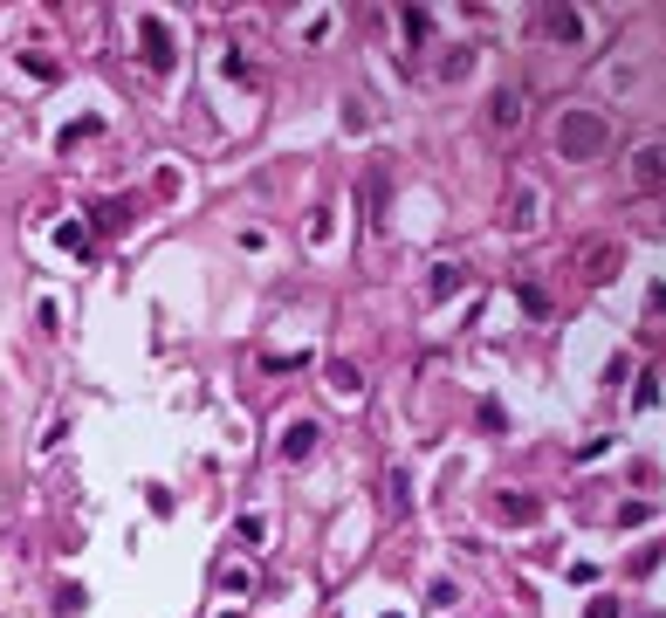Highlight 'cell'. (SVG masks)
Masks as SVG:
<instances>
[{"label":"cell","instance_id":"1","mask_svg":"<svg viewBox=\"0 0 666 618\" xmlns=\"http://www.w3.org/2000/svg\"><path fill=\"white\" fill-rule=\"evenodd\" d=\"M604 138H611V124H604L598 110H571V117L557 124V152H563V158H577V165H584V158H598V152H604Z\"/></svg>","mask_w":666,"mask_h":618},{"label":"cell","instance_id":"2","mask_svg":"<svg viewBox=\"0 0 666 618\" xmlns=\"http://www.w3.org/2000/svg\"><path fill=\"white\" fill-rule=\"evenodd\" d=\"M632 172H639V185H652V193H660V185H666V138H652L646 152L632 158Z\"/></svg>","mask_w":666,"mask_h":618},{"label":"cell","instance_id":"3","mask_svg":"<svg viewBox=\"0 0 666 618\" xmlns=\"http://www.w3.org/2000/svg\"><path fill=\"white\" fill-rule=\"evenodd\" d=\"M542 220V200H536V185H515V200H509V227L515 234H529Z\"/></svg>","mask_w":666,"mask_h":618},{"label":"cell","instance_id":"4","mask_svg":"<svg viewBox=\"0 0 666 618\" xmlns=\"http://www.w3.org/2000/svg\"><path fill=\"white\" fill-rule=\"evenodd\" d=\"M316 433H323L316 419H295V426L282 433V461H303V454H316Z\"/></svg>","mask_w":666,"mask_h":618},{"label":"cell","instance_id":"5","mask_svg":"<svg viewBox=\"0 0 666 618\" xmlns=\"http://www.w3.org/2000/svg\"><path fill=\"white\" fill-rule=\"evenodd\" d=\"M144 62H152V69H172V28L165 21H144Z\"/></svg>","mask_w":666,"mask_h":618},{"label":"cell","instance_id":"6","mask_svg":"<svg viewBox=\"0 0 666 618\" xmlns=\"http://www.w3.org/2000/svg\"><path fill=\"white\" fill-rule=\"evenodd\" d=\"M488 117H495V131H515V124H522V90H495V110H488Z\"/></svg>","mask_w":666,"mask_h":618},{"label":"cell","instance_id":"7","mask_svg":"<svg viewBox=\"0 0 666 618\" xmlns=\"http://www.w3.org/2000/svg\"><path fill=\"white\" fill-rule=\"evenodd\" d=\"M584 275H591V282H611V275H619V247H604V241H598V247L584 254Z\"/></svg>","mask_w":666,"mask_h":618},{"label":"cell","instance_id":"8","mask_svg":"<svg viewBox=\"0 0 666 618\" xmlns=\"http://www.w3.org/2000/svg\"><path fill=\"white\" fill-rule=\"evenodd\" d=\"M542 35H550V42H577L584 28H577V15H571V7H550V15H542Z\"/></svg>","mask_w":666,"mask_h":618},{"label":"cell","instance_id":"9","mask_svg":"<svg viewBox=\"0 0 666 618\" xmlns=\"http://www.w3.org/2000/svg\"><path fill=\"white\" fill-rule=\"evenodd\" d=\"M495 509L509 515V523H536V515H542V509H536V494H495Z\"/></svg>","mask_w":666,"mask_h":618},{"label":"cell","instance_id":"10","mask_svg":"<svg viewBox=\"0 0 666 618\" xmlns=\"http://www.w3.org/2000/svg\"><path fill=\"white\" fill-rule=\"evenodd\" d=\"M55 241H63V247H69V254H90V234H83V227H76V220H69V227H63V234H55Z\"/></svg>","mask_w":666,"mask_h":618},{"label":"cell","instance_id":"11","mask_svg":"<svg viewBox=\"0 0 666 618\" xmlns=\"http://www.w3.org/2000/svg\"><path fill=\"white\" fill-rule=\"evenodd\" d=\"M453 289H461V268H453V262L433 268V295H453Z\"/></svg>","mask_w":666,"mask_h":618},{"label":"cell","instance_id":"12","mask_svg":"<svg viewBox=\"0 0 666 618\" xmlns=\"http://www.w3.org/2000/svg\"><path fill=\"white\" fill-rule=\"evenodd\" d=\"M591 618H619V598H591Z\"/></svg>","mask_w":666,"mask_h":618}]
</instances>
